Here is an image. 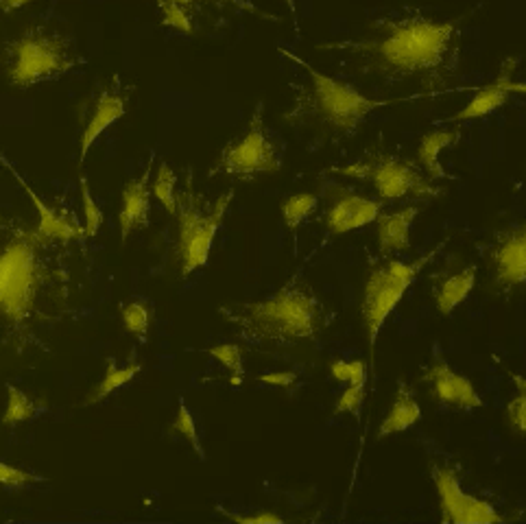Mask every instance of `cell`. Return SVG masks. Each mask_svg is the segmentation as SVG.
Segmentation results:
<instances>
[{"instance_id":"2","label":"cell","mask_w":526,"mask_h":524,"mask_svg":"<svg viewBox=\"0 0 526 524\" xmlns=\"http://www.w3.org/2000/svg\"><path fill=\"white\" fill-rule=\"evenodd\" d=\"M461 20L406 11L372 20L361 38L319 44V49L348 53L356 75L385 86L417 83L424 90H446L459 77Z\"/></svg>"},{"instance_id":"6","label":"cell","mask_w":526,"mask_h":524,"mask_svg":"<svg viewBox=\"0 0 526 524\" xmlns=\"http://www.w3.org/2000/svg\"><path fill=\"white\" fill-rule=\"evenodd\" d=\"M234 199V188L208 201L195 190L193 171L186 173V184L177 190V256L182 262V276H190L206 267L214 245V236L223 225L225 212Z\"/></svg>"},{"instance_id":"15","label":"cell","mask_w":526,"mask_h":524,"mask_svg":"<svg viewBox=\"0 0 526 524\" xmlns=\"http://www.w3.org/2000/svg\"><path fill=\"white\" fill-rule=\"evenodd\" d=\"M518 62H520L518 57H507L505 62L500 64L498 77L492 83H487V86L478 88L472 101L465 105L461 112L450 116V123L478 121V118L494 114L502 105H507L511 94H526V83L513 81V73H516Z\"/></svg>"},{"instance_id":"11","label":"cell","mask_w":526,"mask_h":524,"mask_svg":"<svg viewBox=\"0 0 526 524\" xmlns=\"http://www.w3.org/2000/svg\"><path fill=\"white\" fill-rule=\"evenodd\" d=\"M487 267L500 291L526 284V221L509 225L487 247Z\"/></svg>"},{"instance_id":"3","label":"cell","mask_w":526,"mask_h":524,"mask_svg":"<svg viewBox=\"0 0 526 524\" xmlns=\"http://www.w3.org/2000/svg\"><path fill=\"white\" fill-rule=\"evenodd\" d=\"M219 313L245 343L276 350L315 343L328 321L324 302L302 276H293L267 300L227 304Z\"/></svg>"},{"instance_id":"32","label":"cell","mask_w":526,"mask_h":524,"mask_svg":"<svg viewBox=\"0 0 526 524\" xmlns=\"http://www.w3.org/2000/svg\"><path fill=\"white\" fill-rule=\"evenodd\" d=\"M330 376L339 383H365L367 385V363L365 361H332L330 363Z\"/></svg>"},{"instance_id":"29","label":"cell","mask_w":526,"mask_h":524,"mask_svg":"<svg viewBox=\"0 0 526 524\" xmlns=\"http://www.w3.org/2000/svg\"><path fill=\"white\" fill-rule=\"evenodd\" d=\"M121 319H123V326L127 328V332H131V335L138 337L140 341L147 339V332L151 326V308L147 302L127 304L121 311Z\"/></svg>"},{"instance_id":"8","label":"cell","mask_w":526,"mask_h":524,"mask_svg":"<svg viewBox=\"0 0 526 524\" xmlns=\"http://www.w3.org/2000/svg\"><path fill=\"white\" fill-rule=\"evenodd\" d=\"M439 249H444V243H439L433 252L413 262H402L389 256L369 269L361 297V319L369 343V354H372V365L376 361V341L380 328L385 326L387 317L396 311L404 293L411 289V284L420 276L422 267L439 254Z\"/></svg>"},{"instance_id":"33","label":"cell","mask_w":526,"mask_h":524,"mask_svg":"<svg viewBox=\"0 0 526 524\" xmlns=\"http://www.w3.org/2000/svg\"><path fill=\"white\" fill-rule=\"evenodd\" d=\"M365 402V383H356V385H348L341 396L334 402V415H343V413H352V415H361V407Z\"/></svg>"},{"instance_id":"16","label":"cell","mask_w":526,"mask_h":524,"mask_svg":"<svg viewBox=\"0 0 526 524\" xmlns=\"http://www.w3.org/2000/svg\"><path fill=\"white\" fill-rule=\"evenodd\" d=\"M0 164L5 166V169L14 175V180L22 186V190H25L27 197L31 199V204L35 206V210H38L40 214V221H38V230L46 236L51 238H57V241H64V243H73V241H83L86 238V232H83V228L79 225V221L73 217V212H66V210H59V208H53V206H46L44 201L38 197V193L27 184L25 177H22L16 169L14 164H11L7 160V156L3 151H0Z\"/></svg>"},{"instance_id":"30","label":"cell","mask_w":526,"mask_h":524,"mask_svg":"<svg viewBox=\"0 0 526 524\" xmlns=\"http://www.w3.org/2000/svg\"><path fill=\"white\" fill-rule=\"evenodd\" d=\"M171 431L182 435L186 442L190 444V448H193L197 452V457L203 461L206 459V452H203V446H201V439H199V433H197V424L193 420V413H190V409L186 407V402L179 398V409H177V418L171 426Z\"/></svg>"},{"instance_id":"5","label":"cell","mask_w":526,"mask_h":524,"mask_svg":"<svg viewBox=\"0 0 526 524\" xmlns=\"http://www.w3.org/2000/svg\"><path fill=\"white\" fill-rule=\"evenodd\" d=\"M83 64L73 35L53 27L35 25L14 38L0 40V70L9 86L29 90L55 81Z\"/></svg>"},{"instance_id":"28","label":"cell","mask_w":526,"mask_h":524,"mask_svg":"<svg viewBox=\"0 0 526 524\" xmlns=\"http://www.w3.org/2000/svg\"><path fill=\"white\" fill-rule=\"evenodd\" d=\"M35 415V402L27 396L25 391L18 387L9 385L7 387V409L3 413V424L5 426H18L22 422L31 420Z\"/></svg>"},{"instance_id":"31","label":"cell","mask_w":526,"mask_h":524,"mask_svg":"<svg viewBox=\"0 0 526 524\" xmlns=\"http://www.w3.org/2000/svg\"><path fill=\"white\" fill-rule=\"evenodd\" d=\"M79 186H81V201H83V219H86V228H83V232H86V238H92V236H97L101 228L103 212H101V206L92 197L86 173L79 175Z\"/></svg>"},{"instance_id":"21","label":"cell","mask_w":526,"mask_h":524,"mask_svg":"<svg viewBox=\"0 0 526 524\" xmlns=\"http://www.w3.org/2000/svg\"><path fill=\"white\" fill-rule=\"evenodd\" d=\"M459 140H461L459 129H433L428 131L426 136H422L420 145H417V164L422 166V171L430 177V180L433 182L450 180V175L439 162V156L441 151L457 145Z\"/></svg>"},{"instance_id":"25","label":"cell","mask_w":526,"mask_h":524,"mask_svg":"<svg viewBox=\"0 0 526 524\" xmlns=\"http://www.w3.org/2000/svg\"><path fill=\"white\" fill-rule=\"evenodd\" d=\"M208 354L214 356L227 372H230L232 387H241L245 380V361H243V348L238 343H221L208 348Z\"/></svg>"},{"instance_id":"19","label":"cell","mask_w":526,"mask_h":524,"mask_svg":"<svg viewBox=\"0 0 526 524\" xmlns=\"http://www.w3.org/2000/svg\"><path fill=\"white\" fill-rule=\"evenodd\" d=\"M476 287V265H468L457 271H441L433 276V302L437 311L450 317L454 308L468 300Z\"/></svg>"},{"instance_id":"9","label":"cell","mask_w":526,"mask_h":524,"mask_svg":"<svg viewBox=\"0 0 526 524\" xmlns=\"http://www.w3.org/2000/svg\"><path fill=\"white\" fill-rule=\"evenodd\" d=\"M282 169V151L276 138L265 125V103L258 101L249 118L247 131L221 149L219 158L210 166L208 177H232V180L251 182L258 175L278 173Z\"/></svg>"},{"instance_id":"4","label":"cell","mask_w":526,"mask_h":524,"mask_svg":"<svg viewBox=\"0 0 526 524\" xmlns=\"http://www.w3.org/2000/svg\"><path fill=\"white\" fill-rule=\"evenodd\" d=\"M280 53L308 73V83L295 88L291 110L284 112L282 118L291 127L308 131L315 138H348L356 134L369 114L393 103L365 97L350 83L324 75L313 64H308L306 59L293 55L291 51L280 49Z\"/></svg>"},{"instance_id":"12","label":"cell","mask_w":526,"mask_h":524,"mask_svg":"<svg viewBox=\"0 0 526 524\" xmlns=\"http://www.w3.org/2000/svg\"><path fill=\"white\" fill-rule=\"evenodd\" d=\"M328 206L324 212V225L330 234L341 236L376 223L382 204L376 199L358 195L356 190L341 184H328Z\"/></svg>"},{"instance_id":"13","label":"cell","mask_w":526,"mask_h":524,"mask_svg":"<svg viewBox=\"0 0 526 524\" xmlns=\"http://www.w3.org/2000/svg\"><path fill=\"white\" fill-rule=\"evenodd\" d=\"M81 105L83 131L79 140V160L83 162L103 131L127 114V97L118 81H114L112 86H103L92 99Z\"/></svg>"},{"instance_id":"26","label":"cell","mask_w":526,"mask_h":524,"mask_svg":"<svg viewBox=\"0 0 526 524\" xmlns=\"http://www.w3.org/2000/svg\"><path fill=\"white\" fill-rule=\"evenodd\" d=\"M513 385H516V393H513L507 411H505V422L520 435H526V378L520 374L509 372Z\"/></svg>"},{"instance_id":"37","label":"cell","mask_w":526,"mask_h":524,"mask_svg":"<svg viewBox=\"0 0 526 524\" xmlns=\"http://www.w3.org/2000/svg\"><path fill=\"white\" fill-rule=\"evenodd\" d=\"M223 516H227L232 522H238V524H282L284 522L278 514H269V511H265V514H256V516H238V514H230V511H223Z\"/></svg>"},{"instance_id":"35","label":"cell","mask_w":526,"mask_h":524,"mask_svg":"<svg viewBox=\"0 0 526 524\" xmlns=\"http://www.w3.org/2000/svg\"><path fill=\"white\" fill-rule=\"evenodd\" d=\"M158 9L162 14V25L171 27L175 31H182V33H195V25L193 20H190V16L186 14V11L182 7H177L173 3H158Z\"/></svg>"},{"instance_id":"27","label":"cell","mask_w":526,"mask_h":524,"mask_svg":"<svg viewBox=\"0 0 526 524\" xmlns=\"http://www.w3.org/2000/svg\"><path fill=\"white\" fill-rule=\"evenodd\" d=\"M153 197L160 201L169 214L177 212V175L166 162H160L153 182Z\"/></svg>"},{"instance_id":"18","label":"cell","mask_w":526,"mask_h":524,"mask_svg":"<svg viewBox=\"0 0 526 524\" xmlns=\"http://www.w3.org/2000/svg\"><path fill=\"white\" fill-rule=\"evenodd\" d=\"M417 214H420V208L417 206H404L393 212H380V217L376 219V236L382 254L391 256L409 252L411 230Z\"/></svg>"},{"instance_id":"23","label":"cell","mask_w":526,"mask_h":524,"mask_svg":"<svg viewBox=\"0 0 526 524\" xmlns=\"http://www.w3.org/2000/svg\"><path fill=\"white\" fill-rule=\"evenodd\" d=\"M155 3H173L177 7H182L190 16V20H193V25H197V22L203 18H208L210 14H223L227 9H241V11H251V14L265 16L256 5H251L249 0H155Z\"/></svg>"},{"instance_id":"1","label":"cell","mask_w":526,"mask_h":524,"mask_svg":"<svg viewBox=\"0 0 526 524\" xmlns=\"http://www.w3.org/2000/svg\"><path fill=\"white\" fill-rule=\"evenodd\" d=\"M70 243L0 212V361L49 352L51 335L73 308Z\"/></svg>"},{"instance_id":"36","label":"cell","mask_w":526,"mask_h":524,"mask_svg":"<svg viewBox=\"0 0 526 524\" xmlns=\"http://www.w3.org/2000/svg\"><path fill=\"white\" fill-rule=\"evenodd\" d=\"M260 383L278 387V389H293L297 385V374L295 372H271V374H262Z\"/></svg>"},{"instance_id":"14","label":"cell","mask_w":526,"mask_h":524,"mask_svg":"<svg viewBox=\"0 0 526 524\" xmlns=\"http://www.w3.org/2000/svg\"><path fill=\"white\" fill-rule=\"evenodd\" d=\"M422 378L430 385V393H433V398L439 404H444V407L474 411V409H481L485 404L483 398L478 396V391L474 389L472 380L468 376L454 372L450 363L437 352Z\"/></svg>"},{"instance_id":"38","label":"cell","mask_w":526,"mask_h":524,"mask_svg":"<svg viewBox=\"0 0 526 524\" xmlns=\"http://www.w3.org/2000/svg\"><path fill=\"white\" fill-rule=\"evenodd\" d=\"M31 3H35V0H0V11H3V14H11V11H18Z\"/></svg>"},{"instance_id":"17","label":"cell","mask_w":526,"mask_h":524,"mask_svg":"<svg viewBox=\"0 0 526 524\" xmlns=\"http://www.w3.org/2000/svg\"><path fill=\"white\" fill-rule=\"evenodd\" d=\"M151 169L153 160L147 164L138 180H129L121 193V212H118V225H121V241L136 230H145L151 223Z\"/></svg>"},{"instance_id":"10","label":"cell","mask_w":526,"mask_h":524,"mask_svg":"<svg viewBox=\"0 0 526 524\" xmlns=\"http://www.w3.org/2000/svg\"><path fill=\"white\" fill-rule=\"evenodd\" d=\"M430 476L439 498V518L448 524H500L507 518L498 514L487 500L468 494L461 487L459 474L448 466L433 463Z\"/></svg>"},{"instance_id":"39","label":"cell","mask_w":526,"mask_h":524,"mask_svg":"<svg viewBox=\"0 0 526 524\" xmlns=\"http://www.w3.org/2000/svg\"><path fill=\"white\" fill-rule=\"evenodd\" d=\"M282 3L289 7L291 16H293V22H295V27H297V3H295V0H282ZM297 29H300V27H297Z\"/></svg>"},{"instance_id":"22","label":"cell","mask_w":526,"mask_h":524,"mask_svg":"<svg viewBox=\"0 0 526 524\" xmlns=\"http://www.w3.org/2000/svg\"><path fill=\"white\" fill-rule=\"evenodd\" d=\"M140 369H142L140 361H131L125 367H118L112 356H107L105 359V376H103V380H99L97 385H94V389L88 393V398L83 404H86V407H94V404H99L105 398H110L114 391L123 389L127 383H131V378H136L140 374Z\"/></svg>"},{"instance_id":"24","label":"cell","mask_w":526,"mask_h":524,"mask_svg":"<svg viewBox=\"0 0 526 524\" xmlns=\"http://www.w3.org/2000/svg\"><path fill=\"white\" fill-rule=\"evenodd\" d=\"M317 206H319V197L313 193H300V195H291L289 199H284L280 206L284 225L291 232H295L308 217H313Z\"/></svg>"},{"instance_id":"34","label":"cell","mask_w":526,"mask_h":524,"mask_svg":"<svg viewBox=\"0 0 526 524\" xmlns=\"http://www.w3.org/2000/svg\"><path fill=\"white\" fill-rule=\"evenodd\" d=\"M44 479L38 474H31L22 468L7 466V463L0 461V485L7 487V490H22V487L33 485V483H42Z\"/></svg>"},{"instance_id":"7","label":"cell","mask_w":526,"mask_h":524,"mask_svg":"<svg viewBox=\"0 0 526 524\" xmlns=\"http://www.w3.org/2000/svg\"><path fill=\"white\" fill-rule=\"evenodd\" d=\"M332 173L367 182L369 186H374L382 201H435L448 193L446 188L430 180L420 164L402 160L396 153L385 151L382 147L365 151L361 158L348 166H334Z\"/></svg>"},{"instance_id":"20","label":"cell","mask_w":526,"mask_h":524,"mask_svg":"<svg viewBox=\"0 0 526 524\" xmlns=\"http://www.w3.org/2000/svg\"><path fill=\"white\" fill-rule=\"evenodd\" d=\"M422 420V407L420 402L415 398V391L404 383V380H398V389H396V398H393V404L389 413L382 418L378 426V439H385L391 435H398L409 431L417 422Z\"/></svg>"}]
</instances>
